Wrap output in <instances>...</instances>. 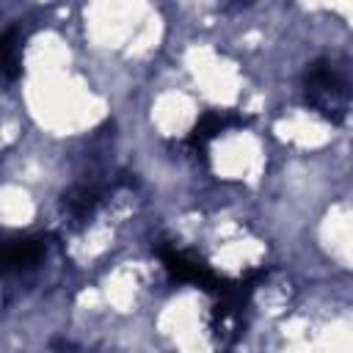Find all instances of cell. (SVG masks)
I'll return each mask as SVG.
<instances>
[{"label": "cell", "mask_w": 353, "mask_h": 353, "mask_svg": "<svg viewBox=\"0 0 353 353\" xmlns=\"http://www.w3.org/2000/svg\"><path fill=\"white\" fill-rule=\"evenodd\" d=\"M97 204H99V190L91 185H74L61 199V207L72 223H85L94 215Z\"/></svg>", "instance_id": "cell-5"}, {"label": "cell", "mask_w": 353, "mask_h": 353, "mask_svg": "<svg viewBox=\"0 0 353 353\" xmlns=\"http://www.w3.org/2000/svg\"><path fill=\"white\" fill-rule=\"evenodd\" d=\"M44 254H47V243L41 237L0 234V273L33 268Z\"/></svg>", "instance_id": "cell-3"}, {"label": "cell", "mask_w": 353, "mask_h": 353, "mask_svg": "<svg viewBox=\"0 0 353 353\" xmlns=\"http://www.w3.org/2000/svg\"><path fill=\"white\" fill-rule=\"evenodd\" d=\"M157 254H160L163 265L168 268V273H171L176 281L196 284V287H201V290H207V292H218V287L223 284L201 259H196V256L179 251V248L171 245V243H160V245H157Z\"/></svg>", "instance_id": "cell-2"}, {"label": "cell", "mask_w": 353, "mask_h": 353, "mask_svg": "<svg viewBox=\"0 0 353 353\" xmlns=\"http://www.w3.org/2000/svg\"><path fill=\"white\" fill-rule=\"evenodd\" d=\"M22 28L11 25L0 33V74L6 80H17L22 74Z\"/></svg>", "instance_id": "cell-6"}, {"label": "cell", "mask_w": 353, "mask_h": 353, "mask_svg": "<svg viewBox=\"0 0 353 353\" xmlns=\"http://www.w3.org/2000/svg\"><path fill=\"white\" fill-rule=\"evenodd\" d=\"M303 91L314 110L331 121H342L350 105V88L339 66L328 58H317L303 72Z\"/></svg>", "instance_id": "cell-1"}, {"label": "cell", "mask_w": 353, "mask_h": 353, "mask_svg": "<svg viewBox=\"0 0 353 353\" xmlns=\"http://www.w3.org/2000/svg\"><path fill=\"white\" fill-rule=\"evenodd\" d=\"M240 124H245V119L237 116L234 110H210V113H204V116L196 121V127H193L188 143H190L196 152H204L207 143H210L215 135H221V132L229 130V127H240Z\"/></svg>", "instance_id": "cell-4"}]
</instances>
